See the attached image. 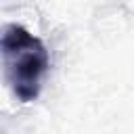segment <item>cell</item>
<instances>
[{"mask_svg": "<svg viewBox=\"0 0 134 134\" xmlns=\"http://www.w3.org/2000/svg\"><path fill=\"white\" fill-rule=\"evenodd\" d=\"M0 52L4 77L15 98L21 103L36 100L50 67V57L44 42L23 25L8 23L2 31Z\"/></svg>", "mask_w": 134, "mask_h": 134, "instance_id": "1", "label": "cell"}]
</instances>
